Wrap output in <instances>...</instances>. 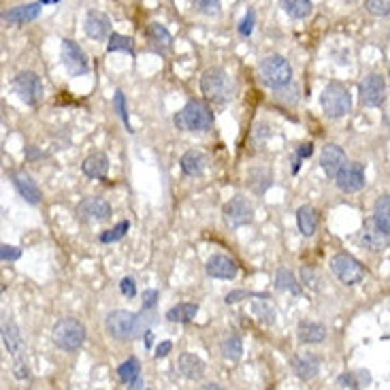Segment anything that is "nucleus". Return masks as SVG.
Wrapping results in <instances>:
<instances>
[{
	"label": "nucleus",
	"instance_id": "obj_1",
	"mask_svg": "<svg viewBox=\"0 0 390 390\" xmlns=\"http://www.w3.org/2000/svg\"><path fill=\"white\" fill-rule=\"evenodd\" d=\"M150 310L141 308V314H132L126 310H116L109 312L105 318V330L109 337H114L116 342H132L136 337L145 335L150 326L156 322L154 314H148Z\"/></svg>",
	"mask_w": 390,
	"mask_h": 390
},
{
	"label": "nucleus",
	"instance_id": "obj_2",
	"mask_svg": "<svg viewBox=\"0 0 390 390\" xmlns=\"http://www.w3.org/2000/svg\"><path fill=\"white\" fill-rule=\"evenodd\" d=\"M201 92L213 105H227L235 96V83L224 69L211 67L201 77Z\"/></svg>",
	"mask_w": 390,
	"mask_h": 390
},
{
	"label": "nucleus",
	"instance_id": "obj_3",
	"mask_svg": "<svg viewBox=\"0 0 390 390\" xmlns=\"http://www.w3.org/2000/svg\"><path fill=\"white\" fill-rule=\"evenodd\" d=\"M175 126L179 130H209L211 124H213V114L207 103L203 100H190L179 114L173 118Z\"/></svg>",
	"mask_w": 390,
	"mask_h": 390
},
{
	"label": "nucleus",
	"instance_id": "obj_4",
	"mask_svg": "<svg viewBox=\"0 0 390 390\" xmlns=\"http://www.w3.org/2000/svg\"><path fill=\"white\" fill-rule=\"evenodd\" d=\"M260 81L271 90H282L288 88L292 81V67L282 55H269L258 67Z\"/></svg>",
	"mask_w": 390,
	"mask_h": 390
},
{
	"label": "nucleus",
	"instance_id": "obj_5",
	"mask_svg": "<svg viewBox=\"0 0 390 390\" xmlns=\"http://www.w3.org/2000/svg\"><path fill=\"white\" fill-rule=\"evenodd\" d=\"M51 339L64 352H75L86 342V326H83L77 318H62L53 324L51 328Z\"/></svg>",
	"mask_w": 390,
	"mask_h": 390
},
{
	"label": "nucleus",
	"instance_id": "obj_6",
	"mask_svg": "<svg viewBox=\"0 0 390 390\" xmlns=\"http://www.w3.org/2000/svg\"><path fill=\"white\" fill-rule=\"evenodd\" d=\"M320 105H322L324 114L330 120H339V118L348 116V111L352 109V94H350V90L344 86V83L330 81L328 86L322 90Z\"/></svg>",
	"mask_w": 390,
	"mask_h": 390
},
{
	"label": "nucleus",
	"instance_id": "obj_7",
	"mask_svg": "<svg viewBox=\"0 0 390 390\" xmlns=\"http://www.w3.org/2000/svg\"><path fill=\"white\" fill-rule=\"evenodd\" d=\"M330 271L344 286H354L358 282H363L367 275L365 267L346 252H339L330 258Z\"/></svg>",
	"mask_w": 390,
	"mask_h": 390
},
{
	"label": "nucleus",
	"instance_id": "obj_8",
	"mask_svg": "<svg viewBox=\"0 0 390 390\" xmlns=\"http://www.w3.org/2000/svg\"><path fill=\"white\" fill-rule=\"evenodd\" d=\"M13 90L15 94L30 107H37L43 100V83L41 77L33 71H24L13 79Z\"/></svg>",
	"mask_w": 390,
	"mask_h": 390
},
{
	"label": "nucleus",
	"instance_id": "obj_9",
	"mask_svg": "<svg viewBox=\"0 0 390 390\" xmlns=\"http://www.w3.org/2000/svg\"><path fill=\"white\" fill-rule=\"evenodd\" d=\"M222 215H224L229 229H241L254 220V209L245 197H235L222 207Z\"/></svg>",
	"mask_w": 390,
	"mask_h": 390
},
{
	"label": "nucleus",
	"instance_id": "obj_10",
	"mask_svg": "<svg viewBox=\"0 0 390 390\" xmlns=\"http://www.w3.org/2000/svg\"><path fill=\"white\" fill-rule=\"evenodd\" d=\"M60 58H62V64L64 69L69 71V75L77 77V75H86L90 71V64H88V58L83 49L71 41V39H64L62 41V47H60Z\"/></svg>",
	"mask_w": 390,
	"mask_h": 390
},
{
	"label": "nucleus",
	"instance_id": "obj_11",
	"mask_svg": "<svg viewBox=\"0 0 390 390\" xmlns=\"http://www.w3.org/2000/svg\"><path fill=\"white\" fill-rule=\"evenodd\" d=\"M360 103L367 107H382L386 100V79L378 73L367 75L363 81H360Z\"/></svg>",
	"mask_w": 390,
	"mask_h": 390
},
{
	"label": "nucleus",
	"instance_id": "obj_12",
	"mask_svg": "<svg viewBox=\"0 0 390 390\" xmlns=\"http://www.w3.org/2000/svg\"><path fill=\"white\" fill-rule=\"evenodd\" d=\"M365 166L360 162H346V166L335 177V184L342 192H358L365 188Z\"/></svg>",
	"mask_w": 390,
	"mask_h": 390
},
{
	"label": "nucleus",
	"instance_id": "obj_13",
	"mask_svg": "<svg viewBox=\"0 0 390 390\" xmlns=\"http://www.w3.org/2000/svg\"><path fill=\"white\" fill-rule=\"evenodd\" d=\"M346 162H348L346 152L335 143L324 145V150L320 152V166L328 179H335L339 175V171L346 166Z\"/></svg>",
	"mask_w": 390,
	"mask_h": 390
},
{
	"label": "nucleus",
	"instance_id": "obj_14",
	"mask_svg": "<svg viewBox=\"0 0 390 390\" xmlns=\"http://www.w3.org/2000/svg\"><path fill=\"white\" fill-rule=\"evenodd\" d=\"M77 215L86 222H105L111 218V205L105 199L88 197L77 205Z\"/></svg>",
	"mask_w": 390,
	"mask_h": 390
},
{
	"label": "nucleus",
	"instance_id": "obj_15",
	"mask_svg": "<svg viewBox=\"0 0 390 390\" xmlns=\"http://www.w3.org/2000/svg\"><path fill=\"white\" fill-rule=\"evenodd\" d=\"M207 275L209 277H215V280H235L237 273H239V267L233 258L224 256V254H213L207 265Z\"/></svg>",
	"mask_w": 390,
	"mask_h": 390
},
{
	"label": "nucleus",
	"instance_id": "obj_16",
	"mask_svg": "<svg viewBox=\"0 0 390 390\" xmlns=\"http://www.w3.org/2000/svg\"><path fill=\"white\" fill-rule=\"evenodd\" d=\"M360 243H363L369 252H382V249H386L390 245V235L384 233L371 218L365 224V229L360 231Z\"/></svg>",
	"mask_w": 390,
	"mask_h": 390
},
{
	"label": "nucleus",
	"instance_id": "obj_17",
	"mask_svg": "<svg viewBox=\"0 0 390 390\" xmlns=\"http://www.w3.org/2000/svg\"><path fill=\"white\" fill-rule=\"evenodd\" d=\"M83 30L92 41H105L111 30V19L100 11H88L83 19Z\"/></svg>",
	"mask_w": 390,
	"mask_h": 390
},
{
	"label": "nucleus",
	"instance_id": "obj_18",
	"mask_svg": "<svg viewBox=\"0 0 390 390\" xmlns=\"http://www.w3.org/2000/svg\"><path fill=\"white\" fill-rule=\"evenodd\" d=\"M43 9V3H33V5H21V7H13L9 11L3 13V21L9 26H21L28 21H35L39 17Z\"/></svg>",
	"mask_w": 390,
	"mask_h": 390
},
{
	"label": "nucleus",
	"instance_id": "obj_19",
	"mask_svg": "<svg viewBox=\"0 0 390 390\" xmlns=\"http://www.w3.org/2000/svg\"><path fill=\"white\" fill-rule=\"evenodd\" d=\"M13 186L19 192V197H24L26 203H30V205H39L41 203V192H39L35 179L28 173H24V171L13 173Z\"/></svg>",
	"mask_w": 390,
	"mask_h": 390
},
{
	"label": "nucleus",
	"instance_id": "obj_20",
	"mask_svg": "<svg viewBox=\"0 0 390 390\" xmlns=\"http://www.w3.org/2000/svg\"><path fill=\"white\" fill-rule=\"evenodd\" d=\"M81 171L90 179H105L109 173V158L103 152H92L81 164Z\"/></svg>",
	"mask_w": 390,
	"mask_h": 390
},
{
	"label": "nucleus",
	"instance_id": "obj_21",
	"mask_svg": "<svg viewBox=\"0 0 390 390\" xmlns=\"http://www.w3.org/2000/svg\"><path fill=\"white\" fill-rule=\"evenodd\" d=\"M179 166L184 175L188 177H201L205 173V166H207V156L199 150H188L181 160H179Z\"/></svg>",
	"mask_w": 390,
	"mask_h": 390
},
{
	"label": "nucleus",
	"instance_id": "obj_22",
	"mask_svg": "<svg viewBox=\"0 0 390 390\" xmlns=\"http://www.w3.org/2000/svg\"><path fill=\"white\" fill-rule=\"evenodd\" d=\"M292 369L301 380H314L320 373V358L314 354H299L292 358Z\"/></svg>",
	"mask_w": 390,
	"mask_h": 390
},
{
	"label": "nucleus",
	"instance_id": "obj_23",
	"mask_svg": "<svg viewBox=\"0 0 390 390\" xmlns=\"http://www.w3.org/2000/svg\"><path fill=\"white\" fill-rule=\"evenodd\" d=\"M148 41H150V47L156 53H166V51L173 47V37H171V33L166 30L162 24H150V28H148Z\"/></svg>",
	"mask_w": 390,
	"mask_h": 390
},
{
	"label": "nucleus",
	"instance_id": "obj_24",
	"mask_svg": "<svg viewBox=\"0 0 390 390\" xmlns=\"http://www.w3.org/2000/svg\"><path fill=\"white\" fill-rule=\"evenodd\" d=\"M296 337L301 344H322L326 339V326L320 324V322H301L299 328H296Z\"/></svg>",
	"mask_w": 390,
	"mask_h": 390
},
{
	"label": "nucleus",
	"instance_id": "obj_25",
	"mask_svg": "<svg viewBox=\"0 0 390 390\" xmlns=\"http://www.w3.org/2000/svg\"><path fill=\"white\" fill-rule=\"evenodd\" d=\"M177 367H179V373L188 380H201L205 373V363L197 354H190V352H184L179 356Z\"/></svg>",
	"mask_w": 390,
	"mask_h": 390
},
{
	"label": "nucleus",
	"instance_id": "obj_26",
	"mask_svg": "<svg viewBox=\"0 0 390 390\" xmlns=\"http://www.w3.org/2000/svg\"><path fill=\"white\" fill-rule=\"evenodd\" d=\"M118 375L122 384L128 388H143V378H141V365H139L136 358H128L126 363L118 367Z\"/></svg>",
	"mask_w": 390,
	"mask_h": 390
},
{
	"label": "nucleus",
	"instance_id": "obj_27",
	"mask_svg": "<svg viewBox=\"0 0 390 390\" xmlns=\"http://www.w3.org/2000/svg\"><path fill=\"white\" fill-rule=\"evenodd\" d=\"M296 224L303 237H312L318 229V211L312 205H301L296 209Z\"/></svg>",
	"mask_w": 390,
	"mask_h": 390
},
{
	"label": "nucleus",
	"instance_id": "obj_28",
	"mask_svg": "<svg viewBox=\"0 0 390 390\" xmlns=\"http://www.w3.org/2000/svg\"><path fill=\"white\" fill-rule=\"evenodd\" d=\"M3 342H5V348L9 350V354L13 358H21V352H24V339L19 335V328L15 322H5L3 324Z\"/></svg>",
	"mask_w": 390,
	"mask_h": 390
},
{
	"label": "nucleus",
	"instance_id": "obj_29",
	"mask_svg": "<svg viewBox=\"0 0 390 390\" xmlns=\"http://www.w3.org/2000/svg\"><path fill=\"white\" fill-rule=\"evenodd\" d=\"M199 314V305L197 303H179L175 308L166 312V320L177 322V324H188L194 320V316Z\"/></svg>",
	"mask_w": 390,
	"mask_h": 390
},
{
	"label": "nucleus",
	"instance_id": "obj_30",
	"mask_svg": "<svg viewBox=\"0 0 390 390\" xmlns=\"http://www.w3.org/2000/svg\"><path fill=\"white\" fill-rule=\"evenodd\" d=\"M275 288L277 290H288V292H292V294H296V296H301L303 294V288H301V284L296 282V277H294V273L290 271V269H286V267H282L280 271H277V275H275Z\"/></svg>",
	"mask_w": 390,
	"mask_h": 390
},
{
	"label": "nucleus",
	"instance_id": "obj_31",
	"mask_svg": "<svg viewBox=\"0 0 390 390\" xmlns=\"http://www.w3.org/2000/svg\"><path fill=\"white\" fill-rule=\"evenodd\" d=\"M373 222L384 233L390 235V194H386V197L375 201V205H373Z\"/></svg>",
	"mask_w": 390,
	"mask_h": 390
},
{
	"label": "nucleus",
	"instance_id": "obj_32",
	"mask_svg": "<svg viewBox=\"0 0 390 390\" xmlns=\"http://www.w3.org/2000/svg\"><path fill=\"white\" fill-rule=\"evenodd\" d=\"M369 382H371V375L367 371H348L337 378L339 388H363V386H369Z\"/></svg>",
	"mask_w": 390,
	"mask_h": 390
},
{
	"label": "nucleus",
	"instance_id": "obj_33",
	"mask_svg": "<svg viewBox=\"0 0 390 390\" xmlns=\"http://www.w3.org/2000/svg\"><path fill=\"white\" fill-rule=\"evenodd\" d=\"M282 9L294 17V19H305L312 13V0H282Z\"/></svg>",
	"mask_w": 390,
	"mask_h": 390
},
{
	"label": "nucleus",
	"instance_id": "obj_34",
	"mask_svg": "<svg viewBox=\"0 0 390 390\" xmlns=\"http://www.w3.org/2000/svg\"><path fill=\"white\" fill-rule=\"evenodd\" d=\"M220 352H222V356H224L227 360H239L241 354H243V342L237 335H229V337L222 339Z\"/></svg>",
	"mask_w": 390,
	"mask_h": 390
},
{
	"label": "nucleus",
	"instance_id": "obj_35",
	"mask_svg": "<svg viewBox=\"0 0 390 390\" xmlns=\"http://www.w3.org/2000/svg\"><path fill=\"white\" fill-rule=\"evenodd\" d=\"M269 299H271L269 294L267 296H258V303H254V308H252L256 318L260 322H265V324H273V320H275V308L271 305Z\"/></svg>",
	"mask_w": 390,
	"mask_h": 390
},
{
	"label": "nucleus",
	"instance_id": "obj_36",
	"mask_svg": "<svg viewBox=\"0 0 390 390\" xmlns=\"http://www.w3.org/2000/svg\"><path fill=\"white\" fill-rule=\"evenodd\" d=\"M107 51H128V53H132V51H134V41H132L130 37H124V35L114 33V35L109 37Z\"/></svg>",
	"mask_w": 390,
	"mask_h": 390
},
{
	"label": "nucleus",
	"instance_id": "obj_37",
	"mask_svg": "<svg viewBox=\"0 0 390 390\" xmlns=\"http://www.w3.org/2000/svg\"><path fill=\"white\" fill-rule=\"evenodd\" d=\"M192 9L201 15H218L220 13V0H190Z\"/></svg>",
	"mask_w": 390,
	"mask_h": 390
},
{
	"label": "nucleus",
	"instance_id": "obj_38",
	"mask_svg": "<svg viewBox=\"0 0 390 390\" xmlns=\"http://www.w3.org/2000/svg\"><path fill=\"white\" fill-rule=\"evenodd\" d=\"M128 229H130V222H128V220H126V222H120V224H116V227L111 229V231L103 233V235H100V241H103V243H114V241H120L122 237H126Z\"/></svg>",
	"mask_w": 390,
	"mask_h": 390
},
{
	"label": "nucleus",
	"instance_id": "obj_39",
	"mask_svg": "<svg viewBox=\"0 0 390 390\" xmlns=\"http://www.w3.org/2000/svg\"><path fill=\"white\" fill-rule=\"evenodd\" d=\"M365 7L371 15L375 17H386L390 15V0H365Z\"/></svg>",
	"mask_w": 390,
	"mask_h": 390
},
{
	"label": "nucleus",
	"instance_id": "obj_40",
	"mask_svg": "<svg viewBox=\"0 0 390 390\" xmlns=\"http://www.w3.org/2000/svg\"><path fill=\"white\" fill-rule=\"evenodd\" d=\"M114 105H116V109H118V114H120L122 122L126 124V128H128V130L132 132V128H130V120H128V109H126V100H124V94H122V92H116Z\"/></svg>",
	"mask_w": 390,
	"mask_h": 390
},
{
	"label": "nucleus",
	"instance_id": "obj_41",
	"mask_svg": "<svg viewBox=\"0 0 390 390\" xmlns=\"http://www.w3.org/2000/svg\"><path fill=\"white\" fill-rule=\"evenodd\" d=\"M301 282L310 288H318V273L312 267H301Z\"/></svg>",
	"mask_w": 390,
	"mask_h": 390
},
{
	"label": "nucleus",
	"instance_id": "obj_42",
	"mask_svg": "<svg viewBox=\"0 0 390 390\" xmlns=\"http://www.w3.org/2000/svg\"><path fill=\"white\" fill-rule=\"evenodd\" d=\"M19 256H21V249L19 247H15V245H3L0 247V258H3L5 263H15V260H19Z\"/></svg>",
	"mask_w": 390,
	"mask_h": 390
},
{
	"label": "nucleus",
	"instance_id": "obj_43",
	"mask_svg": "<svg viewBox=\"0 0 390 390\" xmlns=\"http://www.w3.org/2000/svg\"><path fill=\"white\" fill-rule=\"evenodd\" d=\"M254 24H256V15H254V11H247V15H245L243 21L239 24V35H241V37H249V35H252Z\"/></svg>",
	"mask_w": 390,
	"mask_h": 390
},
{
	"label": "nucleus",
	"instance_id": "obj_44",
	"mask_svg": "<svg viewBox=\"0 0 390 390\" xmlns=\"http://www.w3.org/2000/svg\"><path fill=\"white\" fill-rule=\"evenodd\" d=\"M158 299H160V292H158V290H145V292H143V310L154 312Z\"/></svg>",
	"mask_w": 390,
	"mask_h": 390
},
{
	"label": "nucleus",
	"instance_id": "obj_45",
	"mask_svg": "<svg viewBox=\"0 0 390 390\" xmlns=\"http://www.w3.org/2000/svg\"><path fill=\"white\" fill-rule=\"evenodd\" d=\"M120 290L126 299H134L136 296V286H134V280L132 277H124V280L120 282Z\"/></svg>",
	"mask_w": 390,
	"mask_h": 390
},
{
	"label": "nucleus",
	"instance_id": "obj_46",
	"mask_svg": "<svg viewBox=\"0 0 390 390\" xmlns=\"http://www.w3.org/2000/svg\"><path fill=\"white\" fill-rule=\"evenodd\" d=\"M247 296H254L252 292H245V290H233V292H229L227 294V305H235V303H239L241 299H247Z\"/></svg>",
	"mask_w": 390,
	"mask_h": 390
},
{
	"label": "nucleus",
	"instance_id": "obj_47",
	"mask_svg": "<svg viewBox=\"0 0 390 390\" xmlns=\"http://www.w3.org/2000/svg\"><path fill=\"white\" fill-rule=\"evenodd\" d=\"M13 373L17 380H28V369H26V363L21 358H15V363H13Z\"/></svg>",
	"mask_w": 390,
	"mask_h": 390
},
{
	"label": "nucleus",
	"instance_id": "obj_48",
	"mask_svg": "<svg viewBox=\"0 0 390 390\" xmlns=\"http://www.w3.org/2000/svg\"><path fill=\"white\" fill-rule=\"evenodd\" d=\"M171 348H173V344H171V342H162V344H158V348H156L154 356H156V358H164L166 354L171 352Z\"/></svg>",
	"mask_w": 390,
	"mask_h": 390
},
{
	"label": "nucleus",
	"instance_id": "obj_49",
	"mask_svg": "<svg viewBox=\"0 0 390 390\" xmlns=\"http://www.w3.org/2000/svg\"><path fill=\"white\" fill-rule=\"evenodd\" d=\"M312 152H314V145H312V143H303V145L296 150V156H299V158H308V156H312Z\"/></svg>",
	"mask_w": 390,
	"mask_h": 390
},
{
	"label": "nucleus",
	"instance_id": "obj_50",
	"mask_svg": "<svg viewBox=\"0 0 390 390\" xmlns=\"http://www.w3.org/2000/svg\"><path fill=\"white\" fill-rule=\"evenodd\" d=\"M43 156H45V152H41V150H35L33 145H28V148H26V158L30 160V162H33L35 158H43Z\"/></svg>",
	"mask_w": 390,
	"mask_h": 390
},
{
	"label": "nucleus",
	"instance_id": "obj_51",
	"mask_svg": "<svg viewBox=\"0 0 390 390\" xmlns=\"http://www.w3.org/2000/svg\"><path fill=\"white\" fill-rule=\"evenodd\" d=\"M152 342H154V335H152V333L148 330V333H145V346L150 348V346H152Z\"/></svg>",
	"mask_w": 390,
	"mask_h": 390
},
{
	"label": "nucleus",
	"instance_id": "obj_52",
	"mask_svg": "<svg viewBox=\"0 0 390 390\" xmlns=\"http://www.w3.org/2000/svg\"><path fill=\"white\" fill-rule=\"evenodd\" d=\"M384 122H386V126L390 128V109H388L386 114H384Z\"/></svg>",
	"mask_w": 390,
	"mask_h": 390
},
{
	"label": "nucleus",
	"instance_id": "obj_53",
	"mask_svg": "<svg viewBox=\"0 0 390 390\" xmlns=\"http://www.w3.org/2000/svg\"><path fill=\"white\" fill-rule=\"evenodd\" d=\"M43 5H47V3H55V0H41Z\"/></svg>",
	"mask_w": 390,
	"mask_h": 390
},
{
	"label": "nucleus",
	"instance_id": "obj_54",
	"mask_svg": "<svg viewBox=\"0 0 390 390\" xmlns=\"http://www.w3.org/2000/svg\"><path fill=\"white\" fill-rule=\"evenodd\" d=\"M348 3H352V0H348Z\"/></svg>",
	"mask_w": 390,
	"mask_h": 390
}]
</instances>
